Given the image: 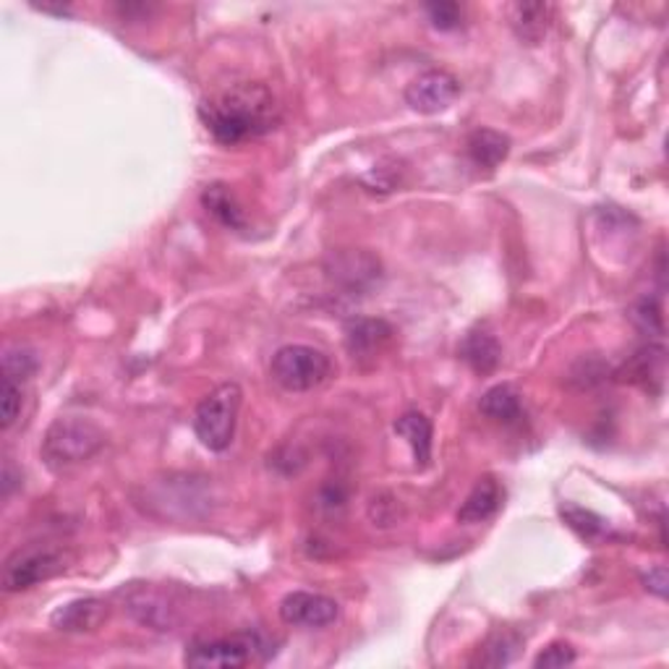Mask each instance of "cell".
<instances>
[{
  "instance_id": "9c48e42d",
  "label": "cell",
  "mask_w": 669,
  "mask_h": 669,
  "mask_svg": "<svg viewBox=\"0 0 669 669\" xmlns=\"http://www.w3.org/2000/svg\"><path fill=\"white\" fill-rule=\"evenodd\" d=\"M340 615L335 599L324 594H314V591H290L281 602V617L285 625L320 630L333 625Z\"/></svg>"
},
{
  "instance_id": "7c38bea8",
  "label": "cell",
  "mask_w": 669,
  "mask_h": 669,
  "mask_svg": "<svg viewBox=\"0 0 669 669\" xmlns=\"http://www.w3.org/2000/svg\"><path fill=\"white\" fill-rule=\"evenodd\" d=\"M126 607L141 625H149L154 630H173L178 625V615H175L173 602L168 599L165 591L154 586L134 589L132 594H128Z\"/></svg>"
},
{
  "instance_id": "4fadbf2b",
  "label": "cell",
  "mask_w": 669,
  "mask_h": 669,
  "mask_svg": "<svg viewBox=\"0 0 669 669\" xmlns=\"http://www.w3.org/2000/svg\"><path fill=\"white\" fill-rule=\"evenodd\" d=\"M617 380L633 382V385H641L643 389H648V393H661V385H665V348H661L659 343L643 346L639 354L617 372Z\"/></svg>"
},
{
  "instance_id": "8fae6325",
  "label": "cell",
  "mask_w": 669,
  "mask_h": 669,
  "mask_svg": "<svg viewBox=\"0 0 669 669\" xmlns=\"http://www.w3.org/2000/svg\"><path fill=\"white\" fill-rule=\"evenodd\" d=\"M110 617V604L102 599H95V596H87V599H74L63 607H58L50 622H53L55 630L61 633H95L108 622Z\"/></svg>"
},
{
  "instance_id": "d6986e66",
  "label": "cell",
  "mask_w": 669,
  "mask_h": 669,
  "mask_svg": "<svg viewBox=\"0 0 669 669\" xmlns=\"http://www.w3.org/2000/svg\"><path fill=\"white\" fill-rule=\"evenodd\" d=\"M469 158L473 165L486 168V171H495L499 162L508 160L510 154V139L505 134L495 132V128H476L469 136Z\"/></svg>"
},
{
  "instance_id": "ffe728a7",
  "label": "cell",
  "mask_w": 669,
  "mask_h": 669,
  "mask_svg": "<svg viewBox=\"0 0 669 669\" xmlns=\"http://www.w3.org/2000/svg\"><path fill=\"white\" fill-rule=\"evenodd\" d=\"M479 411H482L486 419L497 421V424H516V421L523 419L521 395L510 385H495L482 395Z\"/></svg>"
},
{
  "instance_id": "7402d4cb",
  "label": "cell",
  "mask_w": 669,
  "mask_h": 669,
  "mask_svg": "<svg viewBox=\"0 0 669 669\" xmlns=\"http://www.w3.org/2000/svg\"><path fill=\"white\" fill-rule=\"evenodd\" d=\"M523 646V641L518 639L516 633L510 630H503V633H495L486 639V643L479 648V656L473 659V665L482 667H508L512 659H516L518 648Z\"/></svg>"
},
{
  "instance_id": "7a4b0ae2",
  "label": "cell",
  "mask_w": 669,
  "mask_h": 669,
  "mask_svg": "<svg viewBox=\"0 0 669 669\" xmlns=\"http://www.w3.org/2000/svg\"><path fill=\"white\" fill-rule=\"evenodd\" d=\"M106 445V432L92 419L82 416H61L45 432L40 453L53 471L71 469L89 460Z\"/></svg>"
},
{
  "instance_id": "d4e9b609",
  "label": "cell",
  "mask_w": 669,
  "mask_h": 669,
  "mask_svg": "<svg viewBox=\"0 0 669 669\" xmlns=\"http://www.w3.org/2000/svg\"><path fill=\"white\" fill-rule=\"evenodd\" d=\"M429 24L439 32H456L463 27V9L450 0H439V3H426L424 5Z\"/></svg>"
},
{
  "instance_id": "ba28073f",
  "label": "cell",
  "mask_w": 669,
  "mask_h": 669,
  "mask_svg": "<svg viewBox=\"0 0 669 669\" xmlns=\"http://www.w3.org/2000/svg\"><path fill=\"white\" fill-rule=\"evenodd\" d=\"M460 79L445 69H429L406 87V102L416 113L437 115L460 97Z\"/></svg>"
},
{
  "instance_id": "484cf974",
  "label": "cell",
  "mask_w": 669,
  "mask_h": 669,
  "mask_svg": "<svg viewBox=\"0 0 669 669\" xmlns=\"http://www.w3.org/2000/svg\"><path fill=\"white\" fill-rule=\"evenodd\" d=\"M22 402H24L22 385H18V382L3 380V385H0V426H3V432L16 424L18 413H22Z\"/></svg>"
},
{
  "instance_id": "e0dca14e",
  "label": "cell",
  "mask_w": 669,
  "mask_h": 669,
  "mask_svg": "<svg viewBox=\"0 0 669 669\" xmlns=\"http://www.w3.org/2000/svg\"><path fill=\"white\" fill-rule=\"evenodd\" d=\"M552 22V5L547 3H516L510 9V24L518 40L525 45H538L547 35Z\"/></svg>"
},
{
  "instance_id": "5b68a950",
  "label": "cell",
  "mask_w": 669,
  "mask_h": 669,
  "mask_svg": "<svg viewBox=\"0 0 669 669\" xmlns=\"http://www.w3.org/2000/svg\"><path fill=\"white\" fill-rule=\"evenodd\" d=\"M270 374L288 393H309V389L322 387L333 376V361L320 348L290 343V346L275 350Z\"/></svg>"
},
{
  "instance_id": "9a60e30c",
  "label": "cell",
  "mask_w": 669,
  "mask_h": 669,
  "mask_svg": "<svg viewBox=\"0 0 669 669\" xmlns=\"http://www.w3.org/2000/svg\"><path fill=\"white\" fill-rule=\"evenodd\" d=\"M460 359H463L476 374H492L503 361V348H499L497 337L484 333V330H473L460 343Z\"/></svg>"
},
{
  "instance_id": "cb8c5ba5",
  "label": "cell",
  "mask_w": 669,
  "mask_h": 669,
  "mask_svg": "<svg viewBox=\"0 0 669 669\" xmlns=\"http://www.w3.org/2000/svg\"><path fill=\"white\" fill-rule=\"evenodd\" d=\"M630 320L635 322V327H639L641 333L654 335V337L665 335V314H661L659 298L643 296L641 301L633 307V311H630Z\"/></svg>"
},
{
  "instance_id": "ac0fdd59",
  "label": "cell",
  "mask_w": 669,
  "mask_h": 669,
  "mask_svg": "<svg viewBox=\"0 0 669 669\" xmlns=\"http://www.w3.org/2000/svg\"><path fill=\"white\" fill-rule=\"evenodd\" d=\"M201 205H205V210L210 212L220 225H225V228H231V231L246 228L244 207L238 205L236 194L231 191V186H225V184L207 186L205 194H201Z\"/></svg>"
},
{
  "instance_id": "52a82bcc",
  "label": "cell",
  "mask_w": 669,
  "mask_h": 669,
  "mask_svg": "<svg viewBox=\"0 0 669 669\" xmlns=\"http://www.w3.org/2000/svg\"><path fill=\"white\" fill-rule=\"evenodd\" d=\"M324 272L335 288L346 294H369L385 277L380 257L367 249H337L324 259Z\"/></svg>"
},
{
  "instance_id": "8992f818",
  "label": "cell",
  "mask_w": 669,
  "mask_h": 669,
  "mask_svg": "<svg viewBox=\"0 0 669 669\" xmlns=\"http://www.w3.org/2000/svg\"><path fill=\"white\" fill-rule=\"evenodd\" d=\"M66 570V552L50 547V544H32V547L16 549L3 565L0 586L5 594H18L37 583L50 581V578Z\"/></svg>"
},
{
  "instance_id": "5bb4252c",
  "label": "cell",
  "mask_w": 669,
  "mask_h": 669,
  "mask_svg": "<svg viewBox=\"0 0 669 669\" xmlns=\"http://www.w3.org/2000/svg\"><path fill=\"white\" fill-rule=\"evenodd\" d=\"M503 499H505L503 484H499L495 476H482L476 484H473L469 497L463 499V505H460V510L456 512L458 523L471 525L490 521V518L497 516V510L503 508Z\"/></svg>"
},
{
  "instance_id": "44dd1931",
  "label": "cell",
  "mask_w": 669,
  "mask_h": 669,
  "mask_svg": "<svg viewBox=\"0 0 669 669\" xmlns=\"http://www.w3.org/2000/svg\"><path fill=\"white\" fill-rule=\"evenodd\" d=\"M560 516H562V521L583 538V542L599 544V542H609V538L615 536L609 521H604L602 516H596V512H591L586 508H578V505L565 503L560 508Z\"/></svg>"
},
{
  "instance_id": "603a6c76",
  "label": "cell",
  "mask_w": 669,
  "mask_h": 669,
  "mask_svg": "<svg viewBox=\"0 0 669 669\" xmlns=\"http://www.w3.org/2000/svg\"><path fill=\"white\" fill-rule=\"evenodd\" d=\"M35 372H37L35 350H29L27 346L5 348V354H3V380H11V382H18V385H24V382H27Z\"/></svg>"
},
{
  "instance_id": "2e32d148",
  "label": "cell",
  "mask_w": 669,
  "mask_h": 669,
  "mask_svg": "<svg viewBox=\"0 0 669 669\" xmlns=\"http://www.w3.org/2000/svg\"><path fill=\"white\" fill-rule=\"evenodd\" d=\"M395 434L408 442L416 466L426 469L429 460H432V421L424 413L408 411L395 421Z\"/></svg>"
},
{
  "instance_id": "83f0119b",
  "label": "cell",
  "mask_w": 669,
  "mask_h": 669,
  "mask_svg": "<svg viewBox=\"0 0 669 669\" xmlns=\"http://www.w3.org/2000/svg\"><path fill=\"white\" fill-rule=\"evenodd\" d=\"M643 589L648 591V594L659 596V599H667V591H669V578H667V568L665 565H659V568L648 570V573H643Z\"/></svg>"
},
{
  "instance_id": "30bf717a",
  "label": "cell",
  "mask_w": 669,
  "mask_h": 669,
  "mask_svg": "<svg viewBox=\"0 0 669 669\" xmlns=\"http://www.w3.org/2000/svg\"><path fill=\"white\" fill-rule=\"evenodd\" d=\"M346 348L356 361L374 359L376 354H382V348L393 340L395 330L393 324L385 320H372V317H354L346 322Z\"/></svg>"
},
{
  "instance_id": "3957f363",
  "label": "cell",
  "mask_w": 669,
  "mask_h": 669,
  "mask_svg": "<svg viewBox=\"0 0 669 669\" xmlns=\"http://www.w3.org/2000/svg\"><path fill=\"white\" fill-rule=\"evenodd\" d=\"M241 400L244 393L236 382H223L201 398L197 411H194V432L207 450H228L233 437H236Z\"/></svg>"
},
{
  "instance_id": "277c9868",
  "label": "cell",
  "mask_w": 669,
  "mask_h": 669,
  "mask_svg": "<svg viewBox=\"0 0 669 669\" xmlns=\"http://www.w3.org/2000/svg\"><path fill=\"white\" fill-rule=\"evenodd\" d=\"M272 654L270 643L259 633H236L228 639L194 641L186 648L184 665L197 669H238L251 661H264Z\"/></svg>"
},
{
  "instance_id": "6da1fadb",
  "label": "cell",
  "mask_w": 669,
  "mask_h": 669,
  "mask_svg": "<svg viewBox=\"0 0 669 669\" xmlns=\"http://www.w3.org/2000/svg\"><path fill=\"white\" fill-rule=\"evenodd\" d=\"M199 119L214 141L236 147L272 132L281 123V106L264 84L246 82L207 97L199 106Z\"/></svg>"
},
{
  "instance_id": "4316f807",
  "label": "cell",
  "mask_w": 669,
  "mask_h": 669,
  "mask_svg": "<svg viewBox=\"0 0 669 669\" xmlns=\"http://www.w3.org/2000/svg\"><path fill=\"white\" fill-rule=\"evenodd\" d=\"M578 659L575 656V648L570 646V643H552V646L544 648L542 654L534 659V667L536 669H562V667H570L573 661Z\"/></svg>"
}]
</instances>
